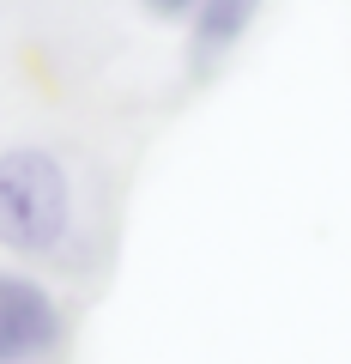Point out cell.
<instances>
[{"label":"cell","mask_w":351,"mask_h":364,"mask_svg":"<svg viewBox=\"0 0 351 364\" xmlns=\"http://www.w3.org/2000/svg\"><path fill=\"white\" fill-rule=\"evenodd\" d=\"M73 237V170L49 146H6L0 152V249L6 255H61Z\"/></svg>","instance_id":"6da1fadb"},{"label":"cell","mask_w":351,"mask_h":364,"mask_svg":"<svg viewBox=\"0 0 351 364\" xmlns=\"http://www.w3.org/2000/svg\"><path fill=\"white\" fill-rule=\"evenodd\" d=\"M67 334L61 304L43 279L0 267V364H43Z\"/></svg>","instance_id":"7a4b0ae2"},{"label":"cell","mask_w":351,"mask_h":364,"mask_svg":"<svg viewBox=\"0 0 351 364\" xmlns=\"http://www.w3.org/2000/svg\"><path fill=\"white\" fill-rule=\"evenodd\" d=\"M260 18V0H200L194 13H188V73L206 79L236 43L248 37V25Z\"/></svg>","instance_id":"3957f363"},{"label":"cell","mask_w":351,"mask_h":364,"mask_svg":"<svg viewBox=\"0 0 351 364\" xmlns=\"http://www.w3.org/2000/svg\"><path fill=\"white\" fill-rule=\"evenodd\" d=\"M194 6H200V0H145V13H152V18H188Z\"/></svg>","instance_id":"277c9868"}]
</instances>
